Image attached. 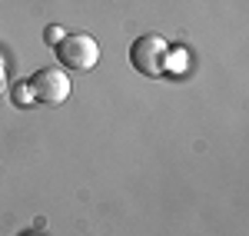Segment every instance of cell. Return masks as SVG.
<instances>
[{
  "instance_id": "obj_5",
  "label": "cell",
  "mask_w": 249,
  "mask_h": 236,
  "mask_svg": "<svg viewBox=\"0 0 249 236\" xmlns=\"http://www.w3.org/2000/svg\"><path fill=\"white\" fill-rule=\"evenodd\" d=\"M0 77H3V70H0Z\"/></svg>"
},
{
  "instance_id": "obj_4",
  "label": "cell",
  "mask_w": 249,
  "mask_h": 236,
  "mask_svg": "<svg viewBox=\"0 0 249 236\" xmlns=\"http://www.w3.org/2000/svg\"><path fill=\"white\" fill-rule=\"evenodd\" d=\"M47 40H50V43L57 47L60 40H63V30H60V27H47Z\"/></svg>"
},
{
  "instance_id": "obj_3",
  "label": "cell",
  "mask_w": 249,
  "mask_h": 236,
  "mask_svg": "<svg viewBox=\"0 0 249 236\" xmlns=\"http://www.w3.org/2000/svg\"><path fill=\"white\" fill-rule=\"evenodd\" d=\"M27 90H30L34 100L47 103V107H57V103H63V100L70 97V77L60 67H43V70H37L30 77Z\"/></svg>"
},
{
  "instance_id": "obj_1",
  "label": "cell",
  "mask_w": 249,
  "mask_h": 236,
  "mask_svg": "<svg viewBox=\"0 0 249 236\" xmlns=\"http://www.w3.org/2000/svg\"><path fill=\"white\" fill-rule=\"evenodd\" d=\"M166 57H170V40L160 34H143L130 47V63L143 77H163L166 73Z\"/></svg>"
},
{
  "instance_id": "obj_2",
  "label": "cell",
  "mask_w": 249,
  "mask_h": 236,
  "mask_svg": "<svg viewBox=\"0 0 249 236\" xmlns=\"http://www.w3.org/2000/svg\"><path fill=\"white\" fill-rule=\"evenodd\" d=\"M57 60L67 70H93L100 63V43L90 34H63L57 43Z\"/></svg>"
}]
</instances>
